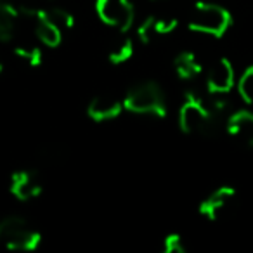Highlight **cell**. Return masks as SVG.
<instances>
[{
    "label": "cell",
    "instance_id": "20",
    "mask_svg": "<svg viewBox=\"0 0 253 253\" xmlns=\"http://www.w3.org/2000/svg\"><path fill=\"white\" fill-rule=\"evenodd\" d=\"M163 250L165 253H186V243L179 234H170L163 241Z\"/></svg>",
    "mask_w": 253,
    "mask_h": 253
},
{
    "label": "cell",
    "instance_id": "7",
    "mask_svg": "<svg viewBox=\"0 0 253 253\" xmlns=\"http://www.w3.org/2000/svg\"><path fill=\"white\" fill-rule=\"evenodd\" d=\"M236 200V189L231 186H222L211 191L200 205V213L208 220H217L231 208Z\"/></svg>",
    "mask_w": 253,
    "mask_h": 253
},
{
    "label": "cell",
    "instance_id": "15",
    "mask_svg": "<svg viewBox=\"0 0 253 253\" xmlns=\"http://www.w3.org/2000/svg\"><path fill=\"white\" fill-rule=\"evenodd\" d=\"M14 56L18 57V61L25 63L30 68H37L42 64L43 61V50L40 47V43H21L14 49Z\"/></svg>",
    "mask_w": 253,
    "mask_h": 253
},
{
    "label": "cell",
    "instance_id": "9",
    "mask_svg": "<svg viewBox=\"0 0 253 253\" xmlns=\"http://www.w3.org/2000/svg\"><path fill=\"white\" fill-rule=\"evenodd\" d=\"M123 102L118 101L113 95H95L87 106V113L94 122L104 123V122H111L116 116H120V113L123 111Z\"/></svg>",
    "mask_w": 253,
    "mask_h": 253
},
{
    "label": "cell",
    "instance_id": "12",
    "mask_svg": "<svg viewBox=\"0 0 253 253\" xmlns=\"http://www.w3.org/2000/svg\"><path fill=\"white\" fill-rule=\"evenodd\" d=\"M173 68L175 73L180 80L191 82L196 77H200L201 73H205V66L201 64L200 57L193 52V50H182L179 56L173 61Z\"/></svg>",
    "mask_w": 253,
    "mask_h": 253
},
{
    "label": "cell",
    "instance_id": "5",
    "mask_svg": "<svg viewBox=\"0 0 253 253\" xmlns=\"http://www.w3.org/2000/svg\"><path fill=\"white\" fill-rule=\"evenodd\" d=\"M95 12L99 21L118 33H126L135 23V9L130 0H95Z\"/></svg>",
    "mask_w": 253,
    "mask_h": 253
},
{
    "label": "cell",
    "instance_id": "19",
    "mask_svg": "<svg viewBox=\"0 0 253 253\" xmlns=\"http://www.w3.org/2000/svg\"><path fill=\"white\" fill-rule=\"evenodd\" d=\"M158 37L155 28V18H146L141 25L137 26V39L141 40L142 43H151L153 40Z\"/></svg>",
    "mask_w": 253,
    "mask_h": 253
},
{
    "label": "cell",
    "instance_id": "3",
    "mask_svg": "<svg viewBox=\"0 0 253 253\" xmlns=\"http://www.w3.org/2000/svg\"><path fill=\"white\" fill-rule=\"evenodd\" d=\"M126 111L134 115L163 118L167 115V97L155 82H141L126 92L123 101Z\"/></svg>",
    "mask_w": 253,
    "mask_h": 253
},
{
    "label": "cell",
    "instance_id": "4",
    "mask_svg": "<svg viewBox=\"0 0 253 253\" xmlns=\"http://www.w3.org/2000/svg\"><path fill=\"white\" fill-rule=\"evenodd\" d=\"M42 243V236L25 218L7 217L0 222V246L12 252H33Z\"/></svg>",
    "mask_w": 253,
    "mask_h": 253
},
{
    "label": "cell",
    "instance_id": "8",
    "mask_svg": "<svg viewBox=\"0 0 253 253\" xmlns=\"http://www.w3.org/2000/svg\"><path fill=\"white\" fill-rule=\"evenodd\" d=\"M30 25H32L33 35H35L37 42H39L40 45L52 49V47L59 45L61 40H63L64 32L59 28V26L54 25L49 18H47L43 9H40L39 14H37L35 18L30 21Z\"/></svg>",
    "mask_w": 253,
    "mask_h": 253
},
{
    "label": "cell",
    "instance_id": "6",
    "mask_svg": "<svg viewBox=\"0 0 253 253\" xmlns=\"http://www.w3.org/2000/svg\"><path fill=\"white\" fill-rule=\"evenodd\" d=\"M236 70L232 66V63L225 57L213 61L210 66L205 70V84L210 94L220 95V94H229L236 85Z\"/></svg>",
    "mask_w": 253,
    "mask_h": 253
},
{
    "label": "cell",
    "instance_id": "21",
    "mask_svg": "<svg viewBox=\"0 0 253 253\" xmlns=\"http://www.w3.org/2000/svg\"><path fill=\"white\" fill-rule=\"evenodd\" d=\"M2 70H4V61L0 59V73H2Z\"/></svg>",
    "mask_w": 253,
    "mask_h": 253
},
{
    "label": "cell",
    "instance_id": "1",
    "mask_svg": "<svg viewBox=\"0 0 253 253\" xmlns=\"http://www.w3.org/2000/svg\"><path fill=\"white\" fill-rule=\"evenodd\" d=\"M218 115L198 92H187L179 111V125L184 134L210 135L217 128Z\"/></svg>",
    "mask_w": 253,
    "mask_h": 253
},
{
    "label": "cell",
    "instance_id": "16",
    "mask_svg": "<svg viewBox=\"0 0 253 253\" xmlns=\"http://www.w3.org/2000/svg\"><path fill=\"white\" fill-rule=\"evenodd\" d=\"M43 11H45L47 18H49L56 26H59L64 33H66L68 30L73 28V25H75L73 14H71L66 7H61V5H52V7L43 9Z\"/></svg>",
    "mask_w": 253,
    "mask_h": 253
},
{
    "label": "cell",
    "instance_id": "18",
    "mask_svg": "<svg viewBox=\"0 0 253 253\" xmlns=\"http://www.w3.org/2000/svg\"><path fill=\"white\" fill-rule=\"evenodd\" d=\"M153 18H155V28L158 37L169 35V33H172L179 26V19L173 14H160V16H153Z\"/></svg>",
    "mask_w": 253,
    "mask_h": 253
},
{
    "label": "cell",
    "instance_id": "17",
    "mask_svg": "<svg viewBox=\"0 0 253 253\" xmlns=\"http://www.w3.org/2000/svg\"><path fill=\"white\" fill-rule=\"evenodd\" d=\"M238 94L246 104L253 106V66H248L236 80Z\"/></svg>",
    "mask_w": 253,
    "mask_h": 253
},
{
    "label": "cell",
    "instance_id": "10",
    "mask_svg": "<svg viewBox=\"0 0 253 253\" xmlns=\"http://www.w3.org/2000/svg\"><path fill=\"white\" fill-rule=\"evenodd\" d=\"M227 128L234 139L246 146H253V111L239 109L227 118Z\"/></svg>",
    "mask_w": 253,
    "mask_h": 253
},
{
    "label": "cell",
    "instance_id": "11",
    "mask_svg": "<svg viewBox=\"0 0 253 253\" xmlns=\"http://www.w3.org/2000/svg\"><path fill=\"white\" fill-rule=\"evenodd\" d=\"M11 193L18 200L28 201L32 198L40 196L42 186H40L35 173L28 172V170H21V172H16L11 177Z\"/></svg>",
    "mask_w": 253,
    "mask_h": 253
},
{
    "label": "cell",
    "instance_id": "2",
    "mask_svg": "<svg viewBox=\"0 0 253 253\" xmlns=\"http://www.w3.org/2000/svg\"><path fill=\"white\" fill-rule=\"evenodd\" d=\"M232 18L225 7L211 2H196L187 16V26L198 35L220 39L231 28Z\"/></svg>",
    "mask_w": 253,
    "mask_h": 253
},
{
    "label": "cell",
    "instance_id": "14",
    "mask_svg": "<svg viewBox=\"0 0 253 253\" xmlns=\"http://www.w3.org/2000/svg\"><path fill=\"white\" fill-rule=\"evenodd\" d=\"M109 61L113 64H123L134 56V40L126 37L125 33H120V37L109 47Z\"/></svg>",
    "mask_w": 253,
    "mask_h": 253
},
{
    "label": "cell",
    "instance_id": "13",
    "mask_svg": "<svg viewBox=\"0 0 253 253\" xmlns=\"http://www.w3.org/2000/svg\"><path fill=\"white\" fill-rule=\"evenodd\" d=\"M19 11L7 0H0V43H9L16 35Z\"/></svg>",
    "mask_w": 253,
    "mask_h": 253
}]
</instances>
